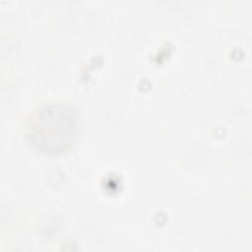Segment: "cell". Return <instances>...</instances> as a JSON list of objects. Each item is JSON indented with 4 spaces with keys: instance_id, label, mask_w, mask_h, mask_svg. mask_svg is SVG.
I'll return each mask as SVG.
<instances>
[{
    "instance_id": "6da1fadb",
    "label": "cell",
    "mask_w": 252,
    "mask_h": 252,
    "mask_svg": "<svg viewBox=\"0 0 252 252\" xmlns=\"http://www.w3.org/2000/svg\"><path fill=\"white\" fill-rule=\"evenodd\" d=\"M78 136V121L74 111L62 103L38 107L28 118L25 137L33 149L48 155H61L74 146Z\"/></svg>"
}]
</instances>
